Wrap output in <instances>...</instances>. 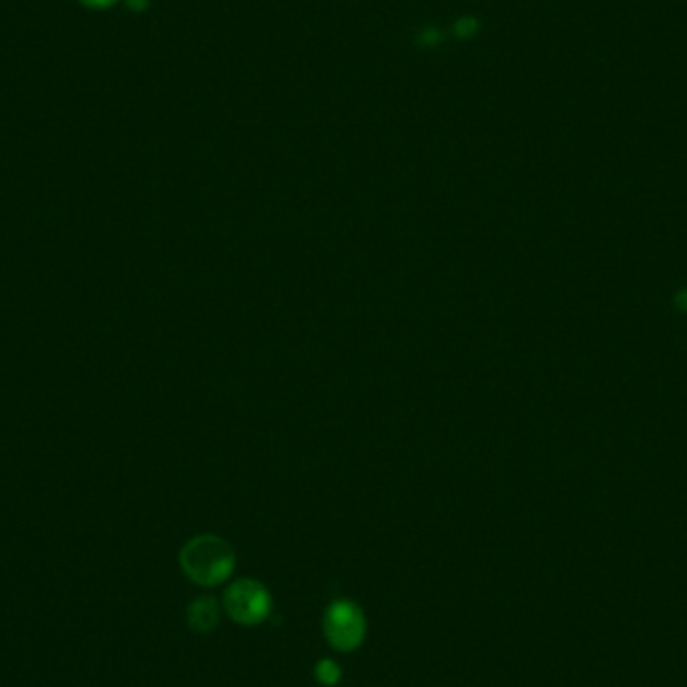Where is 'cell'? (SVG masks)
<instances>
[{
  "instance_id": "4",
  "label": "cell",
  "mask_w": 687,
  "mask_h": 687,
  "mask_svg": "<svg viewBox=\"0 0 687 687\" xmlns=\"http://www.w3.org/2000/svg\"><path fill=\"white\" fill-rule=\"evenodd\" d=\"M187 623L193 631H211L220 623V607L213 597H199L189 605L187 609Z\"/></svg>"
},
{
  "instance_id": "6",
  "label": "cell",
  "mask_w": 687,
  "mask_h": 687,
  "mask_svg": "<svg viewBox=\"0 0 687 687\" xmlns=\"http://www.w3.org/2000/svg\"><path fill=\"white\" fill-rule=\"evenodd\" d=\"M83 4H87V6H95V8H102V6H109L111 2H115V0H81Z\"/></svg>"
},
{
  "instance_id": "1",
  "label": "cell",
  "mask_w": 687,
  "mask_h": 687,
  "mask_svg": "<svg viewBox=\"0 0 687 687\" xmlns=\"http://www.w3.org/2000/svg\"><path fill=\"white\" fill-rule=\"evenodd\" d=\"M179 563L193 583L213 587L223 583L234 573L235 553L232 545L221 537L199 535L185 542Z\"/></svg>"
},
{
  "instance_id": "3",
  "label": "cell",
  "mask_w": 687,
  "mask_h": 687,
  "mask_svg": "<svg viewBox=\"0 0 687 687\" xmlns=\"http://www.w3.org/2000/svg\"><path fill=\"white\" fill-rule=\"evenodd\" d=\"M223 607L239 625H258L272 613V595L260 581L239 579L225 591Z\"/></svg>"
},
{
  "instance_id": "2",
  "label": "cell",
  "mask_w": 687,
  "mask_h": 687,
  "mask_svg": "<svg viewBox=\"0 0 687 687\" xmlns=\"http://www.w3.org/2000/svg\"><path fill=\"white\" fill-rule=\"evenodd\" d=\"M324 635L338 651H352L366 637V617L352 601L340 599L328 605L324 613Z\"/></svg>"
},
{
  "instance_id": "5",
  "label": "cell",
  "mask_w": 687,
  "mask_h": 687,
  "mask_svg": "<svg viewBox=\"0 0 687 687\" xmlns=\"http://www.w3.org/2000/svg\"><path fill=\"white\" fill-rule=\"evenodd\" d=\"M314 675H316V679L322 686L332 687L340 681V667H338V663H334L332 659H322V661L316 663Z\"/></svg>"
}]
</instances>
